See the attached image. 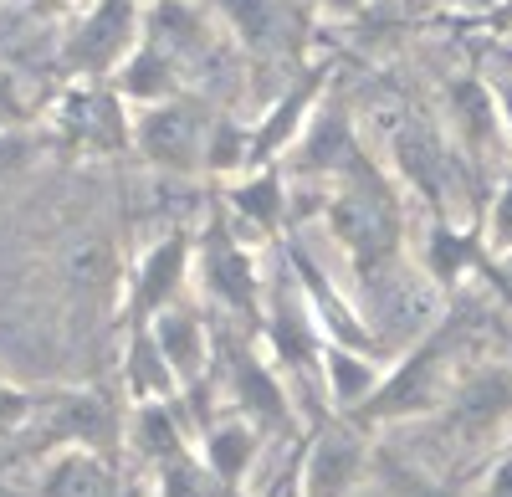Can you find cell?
<instances>
[{
	"label": "cell",
	"mask_w": 512,
	"mask_h": 497,
	"mask_svg": "<svg viewBox=\"0 0 512 497\" xmlns=\"http://www.w3.org/2000/svg\"><path fill=\"white\" fill-rule=\"evenodd\" d=\"M374 482L390 497H461L446 477H436L431 467H415L405 457H390V451H374Z\"/></svg>",
	"instance_id": "24"
},
{
	"label": "cell",
	"mask_w": 512,
	"mask_h": 497,
	"mask_svg": "<svg viewBox=\"0 0 512 497\" xmlns=\"http://www.w3.org/2000/svg\"><path fill=\"white\" fill-rule=\"evenodd\" d=\"M26 11L36 21H72L82 11V0H26Z\"/></svg>",
	"instance_id": "31"
},
{
	"label": "cell",
	"mask_w": 512,
	"mask_h": 497,
	"mask_svg": "<svg viewBox=\"0 0 512 497\" xmlns=\"http://www.w3.org/2000/svg\"><path fill=\"white\" fill-rule=\"evenodd\" d=\"M472 497H512V441H507L502 457H492V467L482 472V482H477Z\"/></svg>",
	"instance_id": "28"
},
{
	"label": "cell",
	"mask_w": 512,
	"mask_h": 497,
	"mask_svg": "<svg viewBox=\"0 0 512 497\" xmlns=\"http://www.w3.org/2000/svg\"><path fill=\"white\" fill-rule=\"evenodd\" d=\"M108 82H113V88L123 93V103L139 113V108H154V103H169V98H180L190 77H185V72H180L175 62H169V57H164L159 47H149V41H139V52L128 57V62H123V67H118V72H113Z\"/></svg>",
	"instance_id": "20"
},
{
	"label": "cell",
	"mask_w": 512,
	"mask_h": 497,
	"mask_svg": "<svg viewBox=\"0 0 512 497\" xmlns=\"http://www.w3.org/2000/svg\"><path fill=\"white\" fill-rule=\"evenodd\" d=\"M216 16L226 26V36L251 57H297L308 41L313 11L303 0H216Z\"/></svg>",
	"instance_id": "11"
},
{
	"label": "cell",
	"mask_w": 512,
	"mask_h": 497,
	"mask_svg": "<svg viewBox=\"0 0 512 497\" xmlns=\"http://www.w3.org/2000/svg\"><path fill=\"white\" fill-rule=\"evenodd\" d=\"M210 129H216V113H205L200 98L180 93L134 113V149L164 175H200L210 154Z\"/></svg>",
	"instance_id": "6"
},
{
	"label": "cell",
	"mask_w": 512,
	"mask_h": 497,
	"mask_svg": "<svg viewBox=\"0 0 512 497\" xmlns=\"http://www.w3.org/2000/svg\"><path fill=\"white\" fill-rule=\"evenodd\" d=\"M144 41L159 47L185 77L205 72L226 47V26L216 16V6L205 0H149L144 6Z\"/></svg>",
	"instance_id": "8"
},
{
	"label": "cell",
	"mask_w": 512,
	"mask_h": 497,
	"mask_svg": "<svg viewBox=\"0 0 512 497\" xmlns=\"http://www.w3.org/2000/svg\"><path fill=\"white\" fill-rule=\"evenodd\" d=\"M47 134L82 159L123 154L134 149V108L123 103L113 82H72L47 113Z\"/></svg>",
	"instance_id": "5"
},
{
	"label": "cell",
	"mask_w": 512,
	"mask_h": 497,
	"mask_svg": "<svg viewBox=\"0 0 512 497\" xmlns=\"http://www.w3.org/2000/svg\"><path fill=\"white\" fill-rule=\"evenodd\" d=\"M374 477V446L369 426L354 416L323 421L297 457V497H354Z\"/></svg>",
	"instance_id": "7"
},
{
	"label": "cell",
	"mask_w": 512,
	"mask_h": 497,
	"mask_svg": "<svg viewBox=\"0 0 512 497\" xmlns=\"http://www.w3.org/2000/svg\"><path fill=\"white\" fill-rule=\"evenodd\" d=\"M31 159H36V129H11V134H0V185H6L16 170H26Z\"/></svg>",
	"instance_id": "27"
},
{
	"label": "cell",
	"mask_w": 512,
	"mask_h": 497,
	"mask_svg": "<svg viewBox=\"0 0 512 497\" xmlns=\"http://www.w3.org/2000/svg\"><path fill=\"white\" fill-rule=\"evenodd\" d=\"M11 129H31V103L21 93V77L0 62V134H11Z\"/></svg>",
	"instance_id": "26"
},
{
	"label": "cell",
	"mask_w": 512,
	"mask_h": 497,
	"mask_svg": "<svg viewBox=\"0 0 512 497\" xmlns=\"http://www.w3.org/2000/svg\"><path fill=\"white\" fill-rule=\"evenodd\" d=\"M190 287H195V231H164L139 252L134 277H128V328L154 323L164 308L190 298Z\"/></svg>",
	"instance_id": "9"
},
{
	"label": "cell",
	"mask_w": 512,
	"mask_h": 497,
	"mask_svg": "<svg viewBox=\"0 0 512 497\" xmlns=\"http://www.w3.org/2000/svg\"><path fill=\"white\" fill-rule=\"evenodd\" d=\"M354 497H390V492H384V487H379V482H364V487H359V492H354Z\"/></svg>",
	"instance_id": "34"
},
{
	"label": "cell",
	"mask_w": 512,
	"mask_h": 497,
	"mask_svg": "<svg viewBox=\"0 0 512 497\" xmlns=\"http://www.w3.org/2000/svg\"><path fill=\"white\" fill-rule=\"evenodd\" d=\"M487 88H492V98H497V108H502V118H507V134H512V52L487 72Z\"/></svg>",
	"instance_id": "30"
},
{
	"label": "cell",
	"mask_w": 512,
	"mask_h": 497,
	"mask_svg": "<svg viewBox=\"0 0 512 497\" xmlns=\"http://www.w3.org/2000/svg\"><path fill=\"white\" fill-rule=\"evenodd\" d=\"M482 246L492 257H512V175H502V185L487 200L482 216Z\"/></svg>",
	"instance_id": "25"
},
{
	"label": "cell",
	"mask_w": 512,
	"mask_h": 497,
	"mask_svg": "<svg viewBox=\"0 0 512 497\" xmlns=\"http://www.w3.org/2000/svg\"><path fill=\"white\" fill-rule=\"evenodd\" d=\"M262 431H256L246 416L226 410L221 421H210L205 436H200V467L216 477L221 487H241L251 477V467L262 462Z\"/></svg>",
	"instance_id": "19"
},
{
	"label": "cell",
	"mask_w": 512,
	"mask_h": 497,
	"mask_svg": "<svg viewBox=\"0 0 512 497\" xmlns=\"http://www.w3.org/2000/svg\"><path fill=\"white\" fill-rule=\"evenodd\" d=\"M446 6H456V11H497L502 0H446Z\"/></svg>",
	"instance_id": "33"
},
{
	"label": "cell",
	"mask_w": 512,
	"mask_h": 497,
	"mask_svg": "<svg viewBox=\"0 0 512 497\" xmlns=\"http://www.w3.org/2000/svg\"><path fill=\"white\" fill-rule=\"evenodd\" d=\"M328 82H333V62H313V67H303V77H292L287 88L262 108V118L251 123V170H262V164H287L297 139L308 134L313 113L328 103Z\"/></svg>",
	"instance_id": "10"
},
{
	"label": "cell",
	"mask_w": 512,
	"mask_h": 497,
	"mask_svg": "<svg viewBox=\"0 0 512 497\" xmlns=\"http://www.w3.org/2000/svg\"><path fill=\"white\" fill-rule=\"evenodd\" d=\"M359 159H364V154H359V139H354V118L328 98V103L313 113L308 134L297 139V149L287 154V180H323V185L333 190Z\"/></svg>",
	"instance_id": "12"
},
{
	"label": "cell",
	"mask_w": 512,
	"mask_h": 497,
	"mask_svg": "<svg viewBox=\"0 0 512 497\" xmlns=\"http://www.w3.org/2000/svg\"><path fill=\"white\" fill-rule=\"evenodd\" d=\"M313 16H359L369 0H303Z\"/></svg>",
	"instance_id": "32"
},
{
	"label": "cell",
	"mask_w": 512,
	"mask_h": 497,
	"mask_svg": "<svg viewBox=\"0 0 512 497\" xmlns=\"http://www.w3.org/2000/svg\"><path fill=\"white\" fill-rule=\"evenodd\" d=\"M384 375H390V364H384L379 354H364V349H349V344H328L318 385H323V400L338 410V416H359V410L374 400V390L384 385Z\"/></svg>",
	"instance_id": "17"
},
{
	"label": "cell",
	"mask_w": 512,
	"mask_h": 497,
	"mask_svg": "<svg viewBox=\"0 0 512 497\" xmlns=\"http://www.w3.org/2000/svg\"><path fill=\"white\" fill-rule=\"evenodd\" d=\"M226 205H231V226L256 246V241H272L292 211V180L282 164H262V170H246L241 180L226 185Z\"/></svg>",
	"instance_id": "16"
},
{
	"label": "cell",
	"mask_w": 512,
	"mask_h": 497,
	"mask_svg": "<svg viewBox=\"0 0 512 497\" xmlns=\"http://www.w3.org/2000/svg\"><path fill=\"white\" fill-rule=\"evenodd\" d=\"M41 497H118V477L98 451H57L41 472Z\"/></svg>",
	"instance_id": "21"
},
{
	"label": "cell",
	"mask_w": 512,
	"mask_h": 497,
	"mask_svg": "<svg viewBox=\"0 0 512 497\" xmlns=\"http://www.w3.org/2000/svg\"><path fill=\"white\" fill-rule=\"evenodd\" d=\"M123 385H128V400L134 405H175V400H185V385L175 375V364L164 359L149 323L128 328V339H123Z\"/></svg>",
	"instance_id": "18"
},
{
	"label": "cell",
	"mask_w": 512,
	"mask_h": 497,
	"mask_svg": "<svg viewBox=\"0 0 512 497\" xmlns=\"http://www.w3.org/2000/svg\"><path fill=\"white\" fill-rule=\"evenodd\" d=\"M195 287L200 303L216 308L221 318L262 334V313H267V277L256 262V246L221 216H210L195 231Z\"/></svg>",
	"instance_id": "3"
},
{
	"label": "cell",
	"mask_w": 512,
	"mask_h": 497,
	"mask_svg": "<svg viewBox=\"0 0 512 497\" xmlns=\"http://www.w3.org/2000/svg\"><path fill=\"white\" fill-rule=\"evenodd\" d=\"M144 41V0H88L62 36V72L72 82H108Z\"/></svg>",
	"instance_id": "4"
},
{
	"label": "cell",
	"mask_w": 512,
	"mask_h": 497,
	"mask_svg": "<svg viewBox=\"0 0 512 497\" xmlns=\"http://www.w3.org/2000/svg\"><path fill=\"white\" fill-rule=\"evenodd\" d=\"M395 170L420 185L425 195L441 200V185H446V149L441 139L431 134V123H405L400 139H395Z\"/></svg>",
	"instance_id": "23"
},
{
	"label": "cell",
	"mask_w": 512,
	"mask_h": 497,
	"mask_svg": "<svg viewBox=\"0 0 512 497\" xmlns=\"http://www.w3.org/2000/svg\"><path fill=\"white\" fill-rule=\"evenodd\" d=\"M487 252L477 231H456L446 221L431 226V236H425V252H420V272L431 277L436 287H456L466 272L477 267V257Z\"/></svg>",
	"instance_id": "22"
},
{
	"label": "cell",
	"mask_w": 512,
	"mask_h": 497,
	"mask_svg": "<svg viewBox=\"0 0 512 497\" xmlns=\"http://www.w3.org/2000/svg\"><path fill=\"white\" fill-rule=\"evenodd\" d=\"M461 339L456 328H431L420 344H410L395 364L384 385L374 390V400L359 410V426L379 431V426H405V421H425V416H441L451 405L456 385H461Z\"/></svg>",
	"instance_id": "2"
},
{
	"label": "cell",
	"mask_w": 512,
	"mask_h": 497,
	"mask_svg": "<svg viewBox=\"0 0 512 497\" xmlns=\"http://www.w3.org/2000/svg\"><path fill=\"white\" fill-rule=\"evenodd\" d=\"M446 129L456 134L461 154L466 159H497L512 134H507V118L487 88V77H456L451 88H446Z\"/></svg>",
	"instance_id": "14"
},
{
	"label": "cell",
	"mask_w": 512,
	"mask_h": 497,
	"mask_svg": "<svg viewBox=\"0 0 512 497\" xmlns=\"http://www.w3.org/2000/svg\"><path fill=\"white\" fill-rule=\"evenodd\" d=\"M149 328H154V339H159L164 359L175 364V375H180L185 395L200 390L205 375H210V364H216V354H221L216 334H210L205 303H200V298H180L175 308H164Z\"/></svg>",
	"instance_id": "15"
},
{
	"label": "cell",
	"mask_w": 512,
	"mask_h": 497,
	"mask_svg": "<svg viewBox=\"0 0 512 497\" xmlns=\"http://www.w3.org/2000/svg\"><path fill=\"white\" fill-rule=\"evenodd\" d=\"M226 369H231L226 385H231V410L236 416H246L262 436L292 431V395H287V380H282V369L272 359H262L256 349L241 344Z\"/></svg>",
	"instance_id": "13"
},
{
	"label": "cell",
	"mask_w": 512,
	"mask_h": 497,
	"mask_svg": "<svg viewBox=\"0 0 512 497\" xmlns=\"http://www.w3.org/2000/svg\"><path fill=\"white\" fill-rule=\"evenodd\" d=\"M323 226H328L338 252L349 257L354 282L400 262L405 216H400L395 185L384 180V170H374L369 159H359L354 170L323 195Z\"/></svg>",
	"instance_id": "1"
},
{
	"label": "cell",
	"mask_w": 512,
	"mask_h": 497,
	"mask_svg": "<svg viewBox=\"0 0 512 497\" xmlns=\"http://www.w3.org/2000/svg\"><path fill=\"white\" fill-rule=\"evenodd\" d=\"M26 410H31V400L6 380V375H0V436H6V431H16L21 421H26Z\"/></svg>",
	"instance_id": "29"
}]
</instances>
